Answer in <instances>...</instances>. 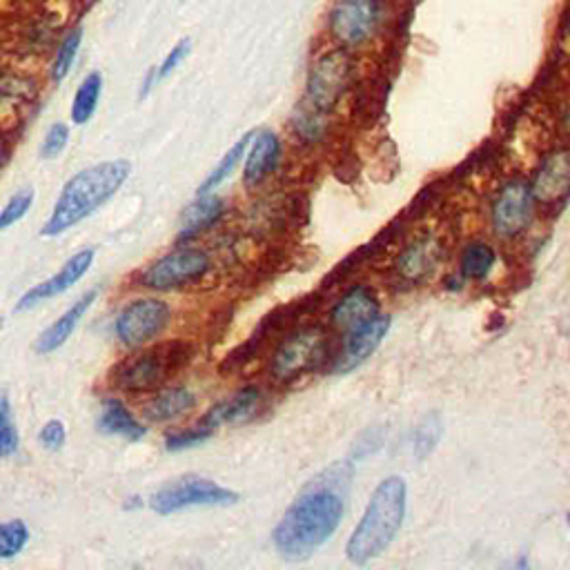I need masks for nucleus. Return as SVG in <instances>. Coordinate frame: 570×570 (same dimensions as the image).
I'll return each instance as SVG.
<instances>
[{"instance_id": "4468645a", "label": "nucleus", "mask_w": 570, "mask_h": 570, "mask_svg": "<svg viewBox=\"0 0 570 570\" xmlns=\"http://www.w3.org/2000/svg\"><path fill=\"white\" fill-rule=\"evenodd\" d=\"M379 314V301L375 297V292L368 290L366 285H357L350 292L343 294L339 303H334V308L330 312V323L332 328H337L341 332H352L361 326H366L368 321H372Z\"/></svg>"}, {"instance_id": "a878e982", "label": "nucleus", "mask_w": 570, "mask_h": 570, "mask_svg": "<svg viewBox=\"0 0 570 570\" xmlns=\"http://www.w3.org/2000/svg\"><path fill=\"white\" fill-rule=\"evenodd\" d=\"M27 542H29V528L23 519H12V522L0 524V562L21 555Z\"/></svg>"}, {"instance_id": "1a4fd4ad", "label": "nucleus", "mask_w": 570, "mask_h": 570, "mask_svg": "<svg viewBox=\"0 0 570 570\" xmlns=\"http://www.w3.org/2000/svg\"><path fill=\"white\" fill-rule=\"evenodd\" d=\"M350 72L352 61L346 49L321 56L308 76V105L321 114L332 112L348 90Z\"/></svg>"}, {"instance_id": "b1692460", "label": "nucleus", "mask_w": 570, "mask_h": 570, "mask_svg": "<svg viewBox=\"0 0 570 570\" xmlns=\"http://www.w3.org/2000/svg\"><path fill=\"white\" fill-rule=\"evenodd\" d=\"M101 90H103V76L98 72H92L90 76H85V81L76 90L74 103H72V121L74 125H85L92 121V116L101 101Z\"/></svg>"}, {"instance_id": "5701e85b", "label": "nucleus", "mask_w": 570, "mask_h": 570, "mask_svg": "<svg viewBox=\"0 0 570 570\" xmlns=\"http://www.w3.org/2000/svg\"><path fill=\"white\" fill-rule=\"evenodd\" d=\"M495 261H497V252L490 248L488 243H481V241L468 243L464 252H461V261H459L461 277L473 279V281L486 279L490 270L495 268Z\"/></svg>"}, {"instance_id": "a211bd4d", "label": "nucleus", "mask_w": 570, "mask_h": 570, "mask_svg": "<svg viewBox=\"0 0 570 570\" xmlns=\"http://www.w3.org/2000/svg\"><path fill=\"white\" fill-rule=\"evenodd\" d=\"M261 401V390L257 386H248L239 390L237 395L216 404L208 415L201 419V424L210 428H219L221 424H239V421L248 419L254 410H257Z\"/></svg>"}, {"instance_id": "c85d7f7f", "label": "nucleus", "mask_w": 570, "mask_h": 570, "mask_svg": "<svg viewBox=\"0 0 570 570\" xmlns=\"http://www.w3.org/2000/svg\"><path fill=\"white\" fill-rule=\"evenodd\" d=\"M21 446L9 397H0V457H14Z\"/></svg>"}, {"instance_id": "423d86ee", "label": "nucleus", "mask_w": 570, "mask_h": 570, "mask_svg": "<svg viewBox=\"0 0 570 570\" xmlns=\"http://www.w3.org/2000/svg\"><path fill=\"white\" fill-rule=\"evenodd\" d=\"M239 499L241 495L237 490L223 488L212 479L188 475L156 490L150 499V506L156 515L167 517L199 506H232Z\"/></svg>"}, {"instance_id": "aec40b11", "label": "nucleus", "mask_w": 570, "mask_h": 570, "mask_svg": "<svg viewBox=\"0 0 570 570\" xmlns=\"http://www.w3.org/2000/svg\"><path fill=\"white\" fill-rule=\"evenodd\" d=\"M98 430L103 432V435H112V437H123L127 441H141L145 437V428L143 424H139V419H136L127 406L123 404L121 399H107L103 408H101V415H98L96 421Z\"/></svg>"}, {"instance_id": "f257e3e1", "label": "nucleus", "mask_w": 570, "mask_h": 570, "mask_svg": "<svg viewBox=\"0 0 570 570\" xmlns=\"http://www.w3.org/2000/svg\"><path fill=\"white\" fill-rule=\"evenodd\" d=\"M343 497L323 484H310L294 504L285 510L281 522L272 530L274 550L288 562H303L330 542L343 519Z\"/></svg>"}, {"instance_id": "4be33fe9", "label": "nucleus", "mask_w": 570, "mask_h": 570, "mask_svg": "<svg viewBox=\"0 0 570 570\" xmlns=\"http://www.w3.org/2000/svg\"><path fill=\"white\" fill-rule=\"evenodd\" d=\"M196 395L188 388H172L163 390L156 395L145 408L147 419L152 421H172L176 417L185 415L196 406Z\"/></svg>"}, {"instance_id": "f704fd0d", "label": "nucleus", "mask_w": 570, "mask_h": 570, "mask_svg": "<svg viewBox=\"0 0 570 570\" xmlns=\"http://www.w3.org/2000/svg\"><path fill=\"white\" fill-rule=\"evenodd\" d=\"M65 439H67L65 424L58 419L47 421L41 432H38V441H41V446L47 450H61L65 446Z\"/></svg>"}, {"instance_id": "9d476101", "label": "nucleus", "mask_w": 570, "mask_h": 570, "mask_svg": "<svg viewBox=\"0 0 570 570\" xmlns=\"http://www.w3.org/2000/svg\"><path fill=\"white\" fill-rule=\"evenodd\" d=\"M172 319V310L161 299H139L123 308V312L116 319V337L121 339L125 346H143V343L152 341L167 328Z\"/></svg>"}, {"instance_id": "0eeeda50", "label": "nucleus", "mask_w": 570, "mask_h": 570, "mask_svg": "<svg viewBox=\"0 0 570 570\" xmlns=\"http://www.w3.org/2000/svg\"><path fill=\"white\" fill-rule=\"evenodd\" d=\"M210 270L208 252L199 248H181L174 250L167 257L152 263L150 268L141 272V285L150 290H176L183 285L201 281Z\"/></svg>"}, {"instance_id": "473e14b6", "label": "nucleus", "mask_w": 570, "mask_h": 570, "mask_svg": "<svg viewBox=\"0 0 570 570\" xmlns=\"http://www.w3.org/2000/svg\"><path fill=\"white\" fill-rule=\"evenodd\" d=\"M190 49H192V41H190V38H183V41L176 43V45L172 47V52L165 56V61L161 63L159 70H154V81L161 83V81H165V78L170 76L172 72L179 70V65L185 61V58H188Z\"/></svg>"}, {"instance_id": "f8f14e48", "label": "nucleus", "mask_w": 570, "mask_h": 570, "mask_svg": "<svg viewBox=\"0 0 570 570\" xmlns=\"http://www.w3.org/2000/svg\"><path fill=\"white\" fill-rule=\"evenodd\" d=\"M390 326H392L390 317H381V314H377V317L368 321L366 326L348 332L346 343H343L341 352L332 361L334 375H348V372L363 366V363L372 357V352L381 346V341L386 339Z\"/></svg>"}, {"instance_id": "f03ea898", "label": "nucleus", "mask_w": 570, "mask_h": 570, "mask_svg": "<svg viewBox=\"0 0 570 570\" xmlns=\"http://www.w3.org/2000/svg\"><path fill=\"white\" fill-rule=\"evenodd\" d=\"M130 172V161L116 159L92 165L87 170L74 174L65 183L61 196H58L52 216L43 225V237H61L63 232L85 221L98 208H103L123 188Z\"/></svg>"}, {"instance_id": "7ed1b4c3", "label": "nucleus", "mask_w": 570, "mask_h": 570, "mask_svg": "<svg viewBox=\"0 0 570 570\" xmlns=\"http://www.w3.org/2000/svg\"><path fill=\"white\" fill-rule=\"evenodd\" d=\"M408 486L404 477L392 475L381 481L372 493L361 522L352 530L346 544V557L352 564L363 566L377 559L395 542L406 519Z\"/></svg>"}, {"instance_id": "c756f323", "label": "nucleus", "mask_w": 570, "mask_h": 570, "mask_svg": "<svg viewBox=\"0 0 570 570\" xmlns=\"http://www.w3.org/2000/svg\"><path fill=\"white\" fill-rule=\"evenodd\" d=\"M34 196H36L34 188H23V190H18L12 199H9L3 212H0V232L12 228V225H16L29 210H32Z\"/></svg>"}, {"instance_id": "9b49d317", "label": "nucleus", "mask_w": 570, "mask_h": 570, "mask_svg": "<svg viewBox=\"0 0 570 570\" xmlns=\"http://www.w3.org/2000/svg\"><path fill=\"white\" fill-rule=\"evenodd\" d=\"M535 214V196L522 179L506 183L493 203V228L501 239H515L522 234Z\"/></svg>"}, {"instance_id": "72a5a7b5", "label": "nucleus", "mask_w": 570, "mask_h": 570, "mask_svg": "<svg viewBox=\"0 0 570 570\" xmlns=\"http://www.w3.org/2000/svg\"><path fill=\"white\" fill-rule=\"evenodd\" d=\"M67 141H70V127H67L65 123H54L52 127H49V132L45 136L41 154L45 156V159H56V156L65 150Z\"/></svg>"}, {"instance_id": "2eb2a0df", "label": "nucleus", "mask_w": 570, "mask_h": 570, "mask_svg": "<svg viewBox=\"0 0 570 570\" xmlns=\"http://www.w3.org/2000/svg\"><path fill=\"white\" fill-rule=\"evenodd\" d=\"M570 185V161L566 150H557L548 154L539 165L535 181L530 185V192L537 201L542 203H557L566 201Z\"/></svg>"}, {"instance_id": "393cba45", "label": "nucleus", "mask_w": 570, "mask_h": 570, "mask_svg": "<svg viewBox=\"0 0 570 570\" xmlns=\"http://www.w3.org/2000/svg\"><path fill=\"white\" fill-rule=\"evenodd\" d=\"M254 132H257V130H254ZM254 132L243 134L241 139H239L237 143H234L228 152H225V156L219 161V165H216L214 170L208 174V179H205V181L199 185V190H196V194L214 192L225 179H228V176H232V172L237 170V165L241 163L245 150H248V145H250V141H252Z\"/></svg>"}, {"instance_id": "bb28decb", "label": "nucleus", "mask_w": 570, "mask_h": 570, "mask_svg": "<svg viewBox=\"0 0 570 570\" xmlns=\"http://www.w3.org/2000/svg\"><path fill=\"white\" fill-rule=\"evenodd\" d=\"M81 41H83V29H81V27L72 29V32L63 38V43H61V47H58L56 58H54V65H52V78H54V83H61L63 78H65L67 74H70L72 65H74V61H76L78 49H81Z\"/></svg>"}, {"instance_id": "2f4dec72", "label": "nucleus", "mask_w": 570, "mask_h": 570, "mask_svg": "<svg viewBox=\"0 0 570 570\" xmlns=\"http://www.w3.org/2000/svg\"><path fill=\"white\" fill-rule=\"evenodd\" d=\"M214 435V428L210 426H205L199 421V426H194V428H188V430H181V432H174V435H170L165 439V450L167 452H179V450H188L192 446H199L203 444V441H208L212 439Z\"/></svg>"}, {"instance_id": "6e6552de", "label": "nucleus", "mask_w": 570, "mask_h": 570, "mask_svg": "<svg viewBox=\"0 0 570 570\" xmlns=\"http://www.w3.org/2000/svg\"><path fill=\"white\" fill-rule=\"evenodd\" d=\"M381 18V0H337L330 12V34L341 47H361L375 36Z\"/></svg>"}, {"instance_id": "cd10ccee", "label": "nucleus", "mask_w": 570, "mask_h": 570, "mask_svg": "<svg viewBox=\"0 0 570 570\" xmlns=\"http://www.w3.org/2000/svg\"><path fill=\"white\" fill-rule=\"evenodd\" d=\"M441 435H444V421H441L439 412H432V415L421 421L415 432V457L426 459L439 444Z\"/></svg>"}, {"instance_id": "7c9ffc66", "label": "nucleus", "mask_w": 570, "mask_h": 570, "mask_svg": "<svg viewBox=\"0 0 570 570\" xmlns=\"http://www.w3.org/2000/svg\"><path fill=\"white\" fill-rule=\"evenodd\" d=\"M294 130L299 132L303 141H319L323 132H326V114H321L306 103V107H301L294 116Z\"/></svg>"}, {"instance_id": "6ab92c4d", "label": "nucleus", "mask_w": 570, "mask_h": 570, "mask_svg": "<svg viewBox=\"0 0 570 570\" xmlns=\"http://www.w3.org/2000/svg\"><path fill=\"white\" fill-rule=\"evenodd\" d=\"M223 214V201L214 192L196 194V201L181 214V232L179 241L194 239L196 234L212 228V225L221 219Z\"/></svg>"}, {"instance_id": "f3484780", "label": "nucleus", "mask_w": 570, "mask_h": 570, "mask_svg": "<svg viewBox=\"0 0 570 570\" xmlns=\"http://www.w3.org/2000/svg\"><path fill=\"white\" fill-rule=\"evenodd\" d=\"M96 297H98V290H90V292H85L76 303H72V308L65 314H61V317H58L52 326H49L41 337L36 339L34 348L38 355H49V352L61 348L63 343L72 337L74 330L78 328V323H81V319L87 314V310L92 308Z\"/></svg>"}, {"instance_id": "20e7f679", "label": "nucleus", "mask_w": 570, "mask_h": 570, "mask_svg": "<svg viewBox=\"0 0 570 570\" xmlns=\"http://www.w3.org/2000/svg\"><path fill=\"white\" fill-rule=\"evenodd\" d=\"M190 359V343H165V346L150 348L141 352V355L123 361L114 372V383L116 388L125 392H154L159 390L167 379L174 377V372L188 366Z\"/></svg>"}, {"instance_id": "dca6fc26", "label": "nucleus", "mask_w": 570, "mask_h": 570, "mask_svg": "<svg viewBox=\"0 0 570 570\" xmlns=\"http://www.w3.org/2000/svg\"><path fill=\"white\" fill-rule=\"evenodd\" d=\"M252 147L248 159H245V170L243 179L245 185H259L268 176L277 170L279 159H281V141L279 136L270 130H259L252 136Z\"/></svg>"}, {"instance_id": "39448f33", "label": "nucleus", "mask_w": 570, "mask_h": 570, "mask_svg": "<svg viewBox=\"0 0 570 570\" xmlns=\"http://www.w3.org/2000/svg\"><path fill=\"white\" fill-rule=\"evenodd\" d=\"M328 359H330L328 332L319 326H308L290 334V337L283 339L281 346L274 350L270 375L281 383H288L321 368V363Z\"/></svg>"}, {"instance_id": "412c9836", "label": "nucleus", "mask_w": 570, "mask_h": 570, "mask_svg": "<svg viewBox=\"0 0 570 570\" xmlns=\"http://www.w3.org/2000/svg\"><path fill=\"white\" fill-rule=\"evenodd\" d=\"M439 254H441V248L435 239H421L417 243H412L410 248L401 254L397 270L401 277L410 283L421 281V279H426L432 270H435Z\"/></svg>"}, {"instance_id": "ddd939ff", "label": "nucleus", "mask_w": 570, "mask_h": 570, "mask_svg": "<svg viewBox=\"0 0 570 570\" xmlns=\"http://www.w3.org/2000/svg\"><path fill=\"white\" fill-rule=\"evenodd\" d=\"M94 254L96 252L92 248L76 252L74 257L54 274V277H49L47 281L34 285L32 290H27L21 297V301H18L16 312L32 310V308L38 306V303H43L47 299H54V297H58V294H63V292L70 290L72 285H76L78 281H81L87 274V270L92 268Z\"/></svg>"}]
</instances>
